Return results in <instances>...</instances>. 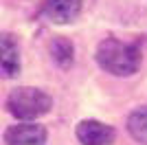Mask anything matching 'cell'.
Listing matches in <instances>:
<instances>
[{"instance_id": "cell-1", "label": "cell", "mask_w": 147, "mask_h": 145, "mask_svg": "<svg viewBox=\"0 0 147 145\" xmlns=\"http://www.w3.org/2000/svg\"><path fill=\"white\" fill-rule=\"evenodd\" d=\"M97 64L114 77H129L141 66V51L134 44L110 37L97 46Z\"/></svg>"}, {"instance_id": "cell-2", "label": "cell", "mask_w": 147, "mask_h": 145, "mask_svg": "<svg viewBox=\"0 0 147 145\" xmlns=\"http://www.w3.org/2000/svg\"><path fill=\"white\" fill-rule=\"evenodd\" d=\"M7 108L16 119L33 121L40 119L42 115H46L53 108V99L40 88H31V86H20L16 90L9 92L7 97Z\"/></svg>"}, {"instance_id": "cell-3", "label": "cell", "mask_w": 147, "mask_h": 145, "mask_svg": "<svg viewBox=\"0 0 147 145\" xmlns=\"http://www.w3.org/2000/svg\"><path fill=\"white\" fill-rule=\"evenodd\" d=\"M77 139H79L81 145H112L114 139H117V132L112 125H105L101 121H94V119H86L81 121L77 130Z\"/></svg>"}, {"instance_id": "cell-4", "label": "cell", "mask_w": 147, "mask_h": 145, "mask_svg": "<svg viewBox=\"0 0 147 145\" xmlns=\"http://www.w3.org/2000/svg\"><path fill=\"white\" fill-rule=\"evenodd\" d=\"M44 141H46V127L31 121L9 125L5 132L7 145H42Z\"/></svg>"}, {"instance_id": "cell-5", "label": "cell", "mask_w": 147, "mask_h": 145, "mask_svg": "<svg viewBox=\"0 0 147 145\" xmlns=\"http://www.w3.org/2000/svg\"><path fill=\"white\" fill-rule=\"evenodd\" d=\"M81 11V0H44V18L55 24L73 22Z\"/></svg>"}, {"instance_id": "cell-6", "label": "cell", "mask_w": 147, "mask_h": 145, "mask_svg": "<svg viewBox=\"0 0 147 145\" xmlns=\"http://www.w3.org/2000/svg\"><path fill=\"white\" fill-rule=\"evenodd\" d=\"M0 66L5 77H16L20 72V53H18V44L11 40V35H2L0 40Z\"/></svg>"}, {"instance_id": "cell-7", "label": "cell", "mask_w": 147, "mask_h": 145, "mask_svg": "<svg viewBox=\"0 0 147 145\" xmlns=\"http://www.w3.org/2000/svg\"><path fill=\"white\" fill-rule=\"evenodd\" d=\"M127 132L141 145H147V106L134 110L127 117Z\"/></svg>"}, {"instance_id": "cell-8", "label": "cell", "mask_w": 147, "mask_h": 145, "mask_svg": "<svg viewBox=\"0 0 147 145\" xmlns=\"http://www.w3.org/2000/svg\"><path fill=\"white\" fill-rule=\"evenodd\" d=\"M51 53H53V60L59 64L61 68H68L73 64V42H68L66 37H57L55 42L51 44Z\"/></svg>"}]
</instances>
